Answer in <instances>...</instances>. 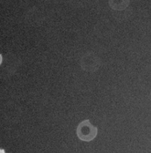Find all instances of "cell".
Masks as SVG:
<instances>
[{"instance_id": "6da1fadb", "label": "cell", "mask_w": 151, "mask_h": 153, "mask_svg": "<svg viewBox=\"0 0 151 153\" xmlns=\"http://www.w3.org/2000/svg\"><path fill=\"white\" fill-rule=\"evenodd\" d=\"M76 133L80 140L89 142L93 140L97 136V128L90 123L89 119H86L78 124Z\"/></svg>"}, {"instance_id": "7a4b0ae2", "label": "cell", "mask_w": 151, "mask_h": 153, "mask_svg": "<svg viewBox=\"0 0 151 153\" xmlns=\"http://www.w3.org/2000/svg\"><path fill=\"white\" fill-rule=\"evenodd\" d=\"M150 98H151V93H150Z\"/></svg>"}]
</instances>
